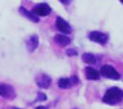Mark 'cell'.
Instances as JSON below:
<instances>
[{
  "mask_svg": "<svg viewBox=\"0 0 123 109\" xmlns=\"http://www.w3.org/2000/svg\"><path fill=\"white\" fill-rule=\"evenodd\" d=\"M123 100V90L119 87H110L106 90L102 102L108 105H117Z\"/></svg>",
  "mask_w": 123,
  "mask_h": 109,
  "instance_id": "cell-1",
  "label": "cell"
},
{
  "mask_svg": "<svg viewBox=\"0 0 123 109\" xmlns=\"http://www.w3.org/2000/svg\"><path fill=\"white\" fill-rule=\"evenodd\" d=\"M99 74L102 75L104 77H106V79L113 80V81H118V80H120V73H119L112 65H109V64L102 65V67L100 68Z\"/></svg>",
  "mask_w": 123,
  "mask_h": 109,
  "instance_id": "cell-2",
  "label": "cell"
},
{
  "mask_svg": "<svg viewBox=\"0 0 123 109\" xmlns=\"http://www.w3.org/2000/svg\"><path fill=\"white\" fill-rule=\"evenodd\" d=\"M0 96L9 100L14 99L16 94H15V90H14L13 86L9 85V84L0 83Z\"/></svg>",
  "mask_w": 123,
  "mask_h": 109,
  "instance_id": "cell-3",
  "label": "cell"
},
{
  "mask_svg": "<svg viewBox=\"0 0 123 109\" xmlns=\"http://www.w3.org/2000/svg\"><path fill=\"white\" fill-rule=\"evenodd\" d=\"M88 38L94 43H97L100 45H106L109 39V36L107 34H105L99 31H93L88 34Z\"/></svg>",
  "mask_w": 123,
  "mask_h": 109,
  "instance_id": "cell-4",
  "label": "cell"
},
{
  "mask_svg": "<svg viewBox=\"0 0 123 109\" xmlns=\"http://www.w3.org/2000/svg\"><path fill=\"white\" fill-rule=\"evenodd\" d=\"M79 83V79H77L76 75H72L70 77H61L58 81V86L62 90H68V88H71L73 85Z\"/></svg>",
  "mask_w": 123,
  "mask_h": 109,
  "instance_id": "cell-5",
  "label": "cell"
},
{
  "mask_svg": "<svg viewBox=\"0 0 123 109\" xmlns=\"http://www.w3.org/2000/svg\"><path fill=\"white\" fill-rule=\"evenodd\" d=\"M56 27L59 32L63 33V34H71L72 33V27L65 21L64 19H62L61 16H58L56 19Z\"/></svg>",
  "mask_w": 123,
  "mask_h": 109,
  "instance_id": "cell-6",
  "label": "cell"
},
{
  "mask_svg": "<svg viewBox=\"0 0 123 109\" xmlns=\"http://www.w3.org/2000/svg\"><path fill=\"white\" fill-rule=\"evenodd\" d=\"M38 18L40 16H47L48 14H50L51 12V8L49 7L47 3H38L34 7V9L32 10Z\"/></svg>",
  "mask_w": 123,
  "mask_h": 109,
  "instance_id": "cell-7",
  "label": "cell"
},
{
  "mask_svg": "<svg viewBox=\"0 0 123 109\" xmlns=\"http://www.w3.org/2000/svg\"><path fill=\"white\" fill-rule=\"evenodd\" d=\"M35 82H36V84H37L38 87L47 90V88H49V86L51 85V82L52 81H51V77H49V75L42 73V74H39V75L36 77Z\"/></svg>",
  "mask_w": 123,
  "mask_h": 109,
  "instance_id": "cell-8",
  "label": "cell"
},
{
  "mask_svg": "<svg viewBox=\"0 0 123 109\" xmlns=\"http://www.w3.org/2000/svg\"><path fill=\"white\" fill-rule=\"evenodd\" d=\"M38 44H39V39H38V36L36 34L31 35L28 39L26 40V48L30 52H33L35 49L38 47Z\"/></svg>",
  "mask_w": 123,
  "mask_h": 109,
  "instance_id": "cell-9",
  "label": "cell"
},
{
  "mask_svg": "<svg viewBox=\"0 0 123 109\" xmlns=\"http://www.w3.org/2000/svg\"><path fill=\"white\" fill-rule=\"evenodd\" d=\"M85 75L87 77V80H91V81H97L100 77L99 71H97L96 69H94L92 67L85 68Z\"/></svg>",
  "mask_w": 123,
  "mask_h": 109,
  "instance_id": "cell-10",
  "label": "cell"
},
{
  "mask_svg": "<svg viewBox=\"0 0 123 109\" xmlns=\"http://www.w3.org/2000/svg\"><path fill=\"white\" fill-rule=\"evenodd\" d=\"M20 13L23 14L24 16H26L30 21L34 22V23H38V22H39V18H38V16L36 15L34 12L30 11V10L25 9V8H23V7H20Z\"/></svg>",
  "mask_w": 123,
  "mask_h": 109,
  "instance_id": "cell-11",
  "label": "cell"
},
{
  "mask_svg": "<svg viewBox=\"0 0 123 109\" xmlns=\"http://www.w3.org/2000/svg\"><path fill=\"white\" fill-rule=\"evenodd\" d=\"M55 42L61 47H65L71 43V38L68 37L67 35H63V34H58L55 36Z\"/></svg>",
  "mask_w": 123,
  "mask_h": 109,
  "instance_id": "cell-12",
  "label": "cell"
},
{
  "mask_svg": "<svg viewBox=\"0 0 123 109\" xmlns=\"http://www.w3.org/2000/svg\"><path fill=\"white\" fill-rule=\"evenodd\" d=\"M82 59H83L84 62L88 63V64H95V63L97 62V59H96V57L94 56L93 53H89V52L83 53V55H82Z\"/></svg>",
  "mask_w": 123,
  "mask_h": 109,
  "instance_id": "cell-13",
  "label": "cell"
},
{
  "mask_svg": "<svg viewBox=\"0 0 123 109\" xmlns=\"http://www.w3.org/2000/svg\"><path fill=\"white\" fill-rule=\"evenodd\" d=\"M47 99V96L44 93H38L37 94V98H36V102H45Z\"/></svg>",
  "mask_w": 123,
  "mask_h": 109,
  "instance_id": "cell-14",
  "label": "cell"
},
{
  "mask_svg": "<svg viewBox=\"0 0 123 109\" xmlns=\"http://www.w3.org/2000/svg\"><path fill=\"white\" fill-rule=\"evenodd\" d=\"M65 53H67V56H70V57L77 56V51L75 50V49H68Z\"/></svg>",
  "mask_w": 123,
  "mask_h": 109,
  "instance_id": "cell-15",
  "label": "cell"
},
{
  "mask_svg": "<svg viewBox=\"0 0 123 109\" xmlns=\"http://www.w3.org/2000/svg\"><path fill=\"white\" fill-rule=\"evenodd\" d=\"M35 109H47L46 107H44V106H38V107H36Z\"/></svg>",
  "mask_w": 123,
  "mask_h": 109,
  "instance_id": "cell-16",
  "label": "cell"
},
{
  "mask_svg": "<svg viewBox=\"0 0 123 109\" xmlns=\"http://www.w3.org/2000/svg\"><path fill=\"white\" fill-rule=\"evenodd\" d=\"M61 3H63V5H69L70 1H61Z\"/></svg>",
  "mask_w": 123,
  "mask_h": 109,
  "instance_id": "cell-17",
  "label": "cell"
},
{
  "mask_svg": "<svg viewBox=\"0 0 123 109\" xmlns=\"http://www.w3.org/2000/svg\"><path fill=\"white\" fill-rule=\"evenodd\" d=\"M121 2H122V3H123V1H121Z\"/></svg>",
  "mask_w": 123,
  "mask_h": 109,
  "instance_id": "cell-18",
  "label": "cell"
}]
</instances>
